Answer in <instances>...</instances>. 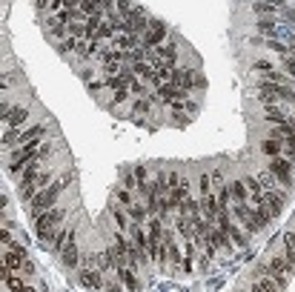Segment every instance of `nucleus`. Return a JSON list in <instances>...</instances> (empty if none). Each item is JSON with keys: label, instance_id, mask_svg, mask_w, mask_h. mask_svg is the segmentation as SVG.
<instances>
[{"label": "nucleus", "instance_id": "dca6fc26", "mask_svg": "<svg viewBox=\"0 0 295 292\" xmlns=\"http://www.w3.org/2000/svg\"><path fill=\"white\" fill-rule=\"evenodd\" d=\"M75 229H69V226H66V229H57L52 235V241H49V249H52V252H57V255H61L63 252V247H66V241H69V235Z\"/></svg>", "mask_w": 295, "mask_h": 292}, {"label": "nucleus", "instance_id": "58836bf2", "mask_svg": "<svg viewBox=\"0 0 295 292\" xmlns=\"http://www.w3.org/2000/svg\"><path fill=\"white\" fill-rule=\"evenodd\" d=\"M35 6L43 12V9H49V6H52V0H35Z\"/></svg>", "mask_w": 295, "mask_h": 292}, {"label": "nucleus", "instance_id": "4468645a", "mask_svg": "<svg viewBox=\"0 0 295 292\" xmlns=\"http://www.w3.org/2000/svg\"><path fill=\"white\" fill-rule=\"evenodd\" d=\"M229 195H232V204H238V206L250 204V189H247V184H244V178L229 184Z\"/></svg>", "mask_w": 295, "mask_h": 292}, {"label": "nucleus", "instance_id": "ddd939ff", "mask_svg": "<svg viewBox=\"0 0 295 292\" xmlns=\"http://www.w3.org/2000/svg\"><path fill=\"white\" fill-rule=\"evenodd\" d=\"M78 241H75V232L69 235V241H66V247H63V252H61V258H63V264L66 266H78Z\"/></svg>", "mask_w": 295, "mask_h": 292}, {"label": "nucleus", "instance_id": "f03ea898", "mask_svg": "<svg viewBox=\"0 0 295 292\" xmlns=\"http://www.w3.org/2000/svg\"><path fill=\"white\" fill-rule=\"evenodd\" d=\"M52 184V169H40V166H29L18 175V192L23 201H29L32 195H37L40 189Z\"/></svg>", "mask_w": 295, "mask_h": 292}, {"label": "nucleus", "instance_id": "6e6552de", "mask_svg": "<svg viewBox=\"0 0 295 292\" xmlns=\"http://www.w3.org/2000/svg\"><path fill=\"white\" fill-rule=\"evenodd\" d=\"M109 212H112V221H115L117 232H129L132 229V218H129V209H126V206H121L117 201H112Z\"/></svg>", "mask_w": 295, "mask_h": 292}, {"label": "nucleus", "instance_id": "4c0bfd02", "mask_svg": "<svg viewBox=\"0 0 295 292\" xmlns=\"http://www.w3.org/2000/svg\"><path fill=\"white\" fill-rule=\"evenodd\" d=\"M284 244L295 249V232H286V235H284Z\"/></svg>", "mask_w": 295, "mask_h": 292}, {"label": "nucleus", "instance_id": "9b49d317", "mask_svg": "<svg viewBox=\"0 0 295 292\" xmlns=\"http://www.w3.org/2000/svg\"><path fill=\"white\" fill-rule=\"evenodd\" d=\"M258 32H261L264 37H269V40H275V37L286 35V29L278 26L275 20H269V18H261V20H258Z\"/></svg>", "mask_w": 295, "mask_h": 292}, {"label": "nucleus", "instance_id": "423d86ee", "mask_svg": "<svg viewBox=\"0 0 295 292\" xmlns=\"http://www.w3.org/2000/svg\"><path fill=\"white\" fill-rule=\"evenodd\" d=\"M267 169L278 178V181H281V186H286V189L292 186V160H289V158H284V155H281V158H269V166Z\"/></svg>", "mask_w": 295, "mask_h": 292}, {"label": "nucleus", "instance_id": "f3484780", "mask_svg": "<svg viewBox=\"0 0 295 292\" xmlns=\"http://www.w3.org/2000/svg\"><path fill=\"white\" fill-rule=\"evenodd\" d=\"M261 152H264L267 158H281V155H284V143L275 141V138H264V143H261Z\"/></svg>", "mask_w": 295, "mask_h": 292}, {"label": "nucleus", "instance_id": "c85d7f7f", "mask_svg": "<svg viewBox=\"0 0 295 292\" xmlns=\"http://www.w3.org/2000/svg\"><path fill=\"white\" fill-rule=\"evenodd\" d=\"M258 283H261V289H264V292H284V289H281V286H278L275 281H272V278H269V275H261V278H258Z\"/></svg>", "mask_w": 295, "mask_h": 292}, {"label": "nucleus", "instance_id": "c9c22d12", "mask_svg": "<svg viewBox=\"0 0 295 292\" xmlns=\"http://www.w3.org/2000/svg\"><path fill=\"white\" fill-rule=\"evenodd\" d=\"M78 6H83V0H63V9L78 12Z\"/></svg>", "mask_w": 295, "mask_h": 292}, {"label": "nucleus", "instance_id": "f704fd0d", "mask_svg": "<svg viewBox=\"0 0 295 292\" xmlns=\"http://www.w3.org/2000/svg\"><path fill=\"white\" fill-rule=\"evenodd\" d=\"M252 69H255V72H264V75H267V72H272V66H269L267 61H255V63H252Z\"/></svg>", "mask_w": 295, "mask_h": 292}, {"label": "nucleus", "instance_id": "473e14b6", "mask_svg": "<svg viewBox=\"0 0 295 292\" xmlns=\"http://www.w3.org/2000/svg\"><path fill=\"white\" fill-rule=\"evenodd\" d=\"M112 100H115V103H124V100H132V92H129V89H121V92H115V95H112Z\"/></svg>", "mask_w": 295, "mask_h": 292}, {"label": "nucleus", "instance_id": "2eb2a0df", "mask_svg": "<svg viewBox=\"0 0 295 292\" xmlns=\"http://www.w3.org/2000/svg\"><path fill=\"white\" fill-rule=\"evenodd\" d=\"M115 272H117L121 283H124L129 292H138V289H141V283H138V278H135V269H129V266H117Z\"/></svg>", "mask_w": 295, "mask_h": 292}, {"label": "nucleus", "instance_id": "20e7f679", "mask_svg": "<svg viewBox=\"0 0 295 292\" xmlns=\"http://www.w3.org/2000/svg\"><path fill=\"white\" fill-rule=\"evenodd\" d=\"M289 272H292V269H289V264H286V258H269L264 266H258V275H269L281 289L289 283Z\"/></svg>", "mask_w": 295, "mask_h": 292}, {"label": "nucleus", "instance_id": "bb28decb", "mask_svg": "<svg viewBox=\"0 0 295 292\" xmlns=\"http://www.w3.org/2000/svg\"><path fill=\"white\" fill-rule=\"evenodd\" d=\"M198 189H201V195H212V175L209 172H204L198 178Z\"/></svg>", "mask_w": 295, "mask_h": 292}, {"label": "nucleus", "instance_id": "a211bd4d", "mask_svg": "<svg viewBox=\"0 0 295 292\" xmlns=\"http://www.w3.org/2000/svg\"><path fill=\"white\" fill-rule=\"evenodd\" d=\"M178 215H187V218H195V215H204V209H201V201H195L192 195H189L187 201L178 206Z\"/></svg>", "mask_w": 295, "mask_h": 292}, {"label": "nucleus", "instance_id": "a19ab883", "mask_svg": "<svg viewBox=\"0 0 295 292\" xmlns=\"http://www.w3.org/2000/svg\"><path fill=\"white\" fill-rule=\"evenodd\" d=\"M63 6V0H52V9H61Z\"/></svg>", "mask_w": 295, "mask_h": 292}, {"label": "nucleus", "instance_id": "c756f323", "mask_svg": "<svg viewBox=\"0 0 295 292\" xmlns=\"http://www.w3.org/2000/svg\"><path fill=\"white\" fill-rule=\"evenodd\" d=\"M115 201H117V204H121V206H126V209H129V206H132V192L121 186V189H117V192H115Z\"/></svg>", "mask_w": 295, "mask_h": 292}, {"label": "nucleus", "instance_id": "1a4fd4ad", "mask_svg": "<svg viewBox=\"0 0 295 292\" xmlns=\"http://www.w3.org/2000/svg\"><path fill=\"white\" fill-rule=\"evenodd\" d=\"M158 97H161V103L172 106V103H178V100H187V89L175 86V83H166V86L158 89Z\"/></svg>", "mask_w": 295, "mask_h": 292}, {"label": "nucleus", "instance_id": "6ab92c4d", "mask_svg": "<svg viewBox=\"0 0 295 292\" xmlns=\"http://www.w3.org/2000/svg\"><path fill=\"white\" fill-rule=\"evenodd\" d=\"M258 181H261V186H264V192H278V189H281V181H278L269 169H264V172H261Z\"/></svg>", "mask_w": 295, "mask_h": 292}, {"label": "nucleus", "instance_id": "2f4dec72", "mask_svg": "<svg viewBox=\"0 0 295 292\" xmlns=\"http://www.w3.org/2000/svg\"><path fill=\"white\" fill-rule=\"evenodd\" d=\"M284 158H289L295 163V138H286L284 141Z\"/></svg>", "mask_w": 295, "mask_h": 292}, {"label": "nucleus", "instance_id": "f257e3e1", "mask_svg": "<svg viewBox=\"0 0 295 292\" xmlns=\"http://www.w3.org/2000/svg\"><path fill=\"white\" fill-rule=\"evenodd\" d=\"M63 184H69V175L63 178V181H57V184H49L46 189H40L37 195H32L26 201V212H29V218L35 221V218H40L43 212H49L54 204H57V198H61V192H63Z\"/></svg>", "mask_w": 295, "mask_h": 292}, {"label": "nucleus", "instance_id": "f8f14e48", "mask_svg": "<svg viewBox=\"0 0 295 292\" xmlns=\"http://www.w3.org/2000/svg\"><path fill=\"white\" fill-rule=\"evenodd\" d=\"M264 204H267L269 215L272 218H278L281 215V209H284V192L278 189V192H264Z\"/></svg>", "mask_w": 295, "mask_h": 292}, {"label": "nucleus", "instance_id": "5701e85b", "mask_svg": "<svg viewBox=\"0 0 295 292\" xmlns=\"http://www.w3.org/2000/svg\"><path fill=\"white\" fill-rule=\"evenodd\" d=\"M264 118H267V121H275V124H286V109L264 106Z\"/></svg>", "mask_w": 295, "mask_h": 292}, {"label": "nucleus", "instance_id": "cd10ccee", "mask_svg": "<svg viewBox=\"0 0 295 292\" xmlns=\"http://www.w3.org/2000/svg\"><path fill=\"white\" fill-rule=\"evenodd\" d=\"M124 189L138 192V178H135V169H126V172H124Z\"/></svg>", "mask_w": 295, "mask_h": 292}, {"label": "nucleus", "instance_id": "e433bc0d", "mask_svg": "<svg viewBox=\"0 0 295 292\" xmlns=\"http://www.w3.org/2000/svg\"><path fill=\"white\" fill-rule=\"evenodd\" d=\"M212 184H215V189H221V186H226V184H224V178H221V172H218V169L212 172Z\"/></svg>", "mask_w": 295, "mask_h": 292}, {"label": "nucleus", "instance_id": "79ce46f5", "mask_svg": "<svg viewBox=\"0 0 295 292\" xmlns=\"http://www.w3.org/2000/svg\"><path fill=\"white\" fill-rule=\"evenodd\" d=\"M238 292H244V289H238Z\"/></svg>", "mask_w": 295, "mask_h": 292}, {"label": "nucleus", "instance_id": "393cba45", "mask_svg": "<svg viewBox=\"0 0 295 292\" xmlns=\"http://www.w3.org/2000/svg\"><path fill=\"white\" fill-rule=\"evenodd\" d=\"M152 97H135V115H149Z\"/></svg>", "mask_w": 295, "mask_h": 292}, {"label": "nucleus", "instance_id": "0eeeda50", "mask_svg": "<svg viewBox=\"0 0 295 292\" xmlns=\"http://www.w3.org/2000/svg\"><path fill=\"white\" fill-rule=\"evenodd\" d=\"M43 138H46V126L35 124V126H29L26 132L18 135V143L15 146H37V143H43Z\"/></svg>", "mask_w": 295, "mask_h": 292}, {"label": "nucleus", "instance_id": "4be33fe9", "mask_svg": "<svg viewBox=\"0 0 295 292\" xmlns=\"http://www.w3.org/2000/svg\"><path fill=\"white\" fill-rule=\"evenodd\" d=\"M281 6H275V3H255V15L258 18H272V15H281Z\"/></svg>", "mask_w": 295, "mask_h": 292}, {"label": "nucleus", "instance_id": "72a5a7b5", "mask_svg": "<svg viewBox=\"0 0 295 292\" xmlns=\"http://www.w3.org/2000/svg\"><path fill=\"white\" fill-rule=\"evenodd\" d=\"M284 258H286V264H289V269L295 272V249L286 247V244H284Z\"/></svg>", "mask_w": 295, "mask_h": 292}, {"label": "nucleus", "instance_id": "b1692460", "mask_svg": "<svg viewBox=\"0 0 295 292\" xmlns=\"http://www.w3.org/2000/svg\"><path fill=\"white\" fill-rule=\"evenodd\" d=\"M100 69L106 72V78H115V75H124L126 66H124V61H117V63H100Z\"/></svg>", "mask_w": 295, "mask_h": 292}, {"label": "nucleus", "instance_id": "ea45409f", "mask_svg": "<svg viewBox=\"0 0 295 292\" xmlns=\"http://www.w3.org/2000/svg\"><path fill=\"white\" fill-rule=\"evenodd\" d=\"M247 292H264V289H261V283L255 281V283H250V289H247Z\"/></svg>", "mask_w": 295, "mask_h": 292}, {"label": "nucleus", "instance_id": "a878e982", "mask_svg": "<svg viewBox=\"0 0 295 292\" xmlns=\"http://www.w3.org/2000/svg\"><path fill=\"white\" fill-rule=\"evenodd\" d=\"M129 92H132L135 97H146V83H143V80L138 78V75H135L132 83H129Z\"/></svg>", "mask_w": 295, "mask_h": 292}, {"label": "nucleus", "instance_id": "9d476101", "mask_svg": "<svg viewBox=\"0 0 295 292\" xmlns=\"http://www.w3.org/2000/svg\"><path fill=\"white\" fill-rule=\"evenodd\" d=\"M78 281L83 283V286H89V289H100L103 286V269H89V266H83L81 272H78Z\"/></svg>", "mask_w": 295, "mask_h": 292}, {"label": "nucleus", "instance_id": "7c9ffc66", "mask_svg": "<svg viewBox=\"0 0 295 292\" xmlns=\"http://www.w3.org/2000/svg\"><path fill=\"white\" fill-rule=\"evenodd\" d=\"M281 66H284V72L295 80V57L292 54H284V57H281Z\"/></svg>", "mask_w": 295, "mask_h": 292}, {"label": "nucleus", "instance_id": "7ed1b4c3", "mask_svg": "<svg viewBox=\"0 0 295 292\" xmlns=\"http://www.w3.org/2000/svg\"><path fill=\"white\" fill-rule=\"evenodd\" d=\"M63 221H66V212H63V209H57V206H52L49 212H43L40 218H35V232H37V238L49 241L54 232L63 226Z\"/></svg>", "mask_w": 295, "mask_h": 292}, {"label": "nucleus", "instance_id": "39448f33", "mask_svg": "<svg viewBox=\"0 0 295 292\" xmlns=\"http://www.w3.org/2000/svg\"><path fill=\"white\" fill-rule=\"evenodd\" d=\"M163 40H169V37H166V23L152 18V20H149V26L143 29L141 46H143V49H155V46H161Z\"/></svg>", "mask_w": 295, "mask_h": 292}, {"label": "nucleus", "instance_id": "aec40b11", "mask_svg": "<svg viewBox=\"0 0 295 292\" xmlns=\"http://www.w3.org/2000/svg\"><path fill=\"white\" fill-rule=\"evenodd\" d=\"M3 283H6V289H12V292H20L26 286V281L18 278V272H9V269H3Z\"/></svg>", "mask_w": 295, "mask_h": 292}, {"label": "nucleus", "instance_id": "412c9836", "mask_svg": "<svg viewBox=\"0 0 295 292\" xmlns=\"http://www.w3.org/2000/svg\"><path fill=\"white\" fill-rule=\"evenodd\" d=\"M129 218H132V223H146L149 221V209L141 204H132L129 206Z\"/></svg>", "mask_w": 295, "mask_h": 292}]
</instances>
